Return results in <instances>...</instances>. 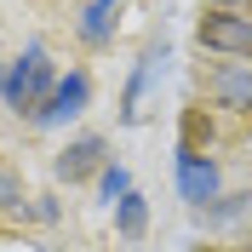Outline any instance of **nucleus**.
<instances>
[{
    "mask_svg": "<svg viewBox=\"0 0 252 252\" xmlns=\"http://www.w3.org/2000/svg\"><path fill=\"white\" fill-rule=\"evenodd\" d=\"M201 252H229V247H201Z\"/></svg>",
    "mask_w": 252,
    "mask_h": 252,
    "instance_id": "obj_15",
    "label": "nucleus"
},
{
    "mask_svg": "<svg viewBox=\"0 0 252 252\" xmlns=\"http://www.w3.org/2000/svg\"><path fill=\"white\" fill-rule=\"evenodd\" d=\"M115 235H121V241H143V235H149V201H143L138 189L115 206Z\"/></svg>",
    "mask_w": 252,
    "mask_h": 252,
    "instance_id": "obj_9",
    "label": "nucleus"
},
{
    "mask_svg": "<svg viewBox=\"0 0 252 252\" xmlns=\"http://www.w3.org/2000/svg\"><path fill=\"white\" fill-rule=\"evenodd\" d=\"M97 6H109V12H115V6H121V0H97Z\"/></svg>",
    "mask_w": 252,
    "mask_h": 252,
    "instance_id": "obj_14",
    "label": "nucleus"
},
{
    "mask_svg": "<svg viewBox=\"0 0 252 252\" xmlns=\"http://www.w3.org/2000/svg\"><path fill=\"white\" fill-rule=\"evenodd\" d=\"M103 166H109V138H97V132L69 138L58 149V160H52V172H58L63 184H86V178H97Z\"/></svg>",
    "mask_w": 252,
    "mask_h": 252,
    "instance_id": "obj_4",
    "label": "nucleus"
},
{
    "mask_svg": "<svg viewBox=\"0 0 252 252\" xmlns=\"http://www.w3.org/2000/svg\"><path fill=\"white\" fill-rule=\"evenodd\" d=\"M212 103L252 121V63H223V69H212Z\"/></svg>",
    "mask_w": 252,
    "mask_h": 252,
    "instance_id": "obj_7",
    "label": "nucleus"
},
{
    "mask_svg": "<svg viewBox=\"0 0 252 252\" xmlns=\"http://www.w3.org/2000/svg\"><path fill=\"white\" fill-rule=\"evenodd\" d=\"M52 86H58V63H52L46 40H29L23 46V58H12V69H6V86H0V103L12 115H29L52 97Z\"/></svg>",
    "mask_w": 252,
    "mask_h": 252,
    "instance_id": "obj_1",
    "label": "nucleus"
},
{
    "mask_svg": "<svg viewBox=\"0 0 252 252\" xmlns=\"http://www.w3.org/2000/svg\"><path fill=\"white\" fill-rule=\"evenodd\" d=\"M195 46L212 58L252 63V12H201L195 23Z\"/></svg>",
    "mask_w": 252,
    "mask_h": 252,
    "instance_id": "obj_2",
    "label": "nucleus"
},
{
    "mask_svg": "<svg viewBox=\"0 0 252 252\" xmlns=\"http://www.w3.org/2000/svg\"><path fill=\"white\" fill-rule=\"evenodd\" d=\"M86 103H92V75L86 69H69V75H58L52 97L34 109V126H63V121H75V115H86Z\"/></svg>",
    "mask_w": 252,
    "mask_h": 252,
    "instance_id": "obj_5",
    "label": "nucleus"
},
{
    "mask_svg": "<svg viewBox=\"0 0 252 252\" xmlns=\"http://www.w3.org/2000/svg\"><path fill=\"white\" fill-rule=\"evenodd\" d=\"M166 40H149V46L138 52V63H132V75H126V92H121V121H138V103H143V92L155 86V75L166 69Z\"/></svg>",
    "mask_w": 252,
    "mask_h": 252,
    "instance_id": "obj_6",
    "label": "nucleus"
},
{
    "mask_svg": "<svg viewBox=\"0 0 252 252\" xmlns=\"http://www.w3.org/2000/svg\"><path fill=\"white\" fill-rule=\"evenodd\" d=\"M75 34L86 40V46H109V40H115V17H109V6L86 0V6H80V17H75Z\"/></svg>",
    "mask_w": 252,
    "mask_h": 252,
    "instance_id": "obj_8",
    "label": "nucleus"
},
{
    "mask_svg": "<svg viewBox=\"0 0 252 252\" xmlns=\"http://www.w3.org/2000/svg\"><path fill=\"white\" fill-rule=\"evenodd\" d=\"M29 212H34L40 223H58V212H63V206H58V195H40V201H34Z\"/></svg>",
    "mask_w": 252,
    "mask_h": 252,
    "instance_id": "obj_11",
    "label": "nucleus"
},
{
    "mask_svg": "<svg viewBox=\"0 0 252 252\" xmlns=\"http://www.w3.org/2000/svg\"><path fill=\"white\" fill-rule=\"evenodd\" d=\"M126 195H132V172H126L121 160H109V166L97 172V201H103V206H121Z\"/></svg>",
    "mask_w": 252,
    "mask_h": 252,
    "instance_id": "obj_10",
    "label": "nucleus"
},
{
    "mask_svg": "<svg viewBox=\"0 0 252 252\" xmlns=\"http://www.w3.org/2000/svg\"><path fill=\"white\" fill-rule=\"evenodd\" d=\"M6 69H12V63H6V58H0V86H6Z\"/></svg>",
    "mask_w": 252,
    "mask_h": 252,
    "instance_id": "obj_13",
    "label": "nucleus"
},
{
    "mask_svg": "<svg viewBox=\"0 0 252 252\" xmlns=\"http://www.w3.org/2000/svg\"><path fill=\"white\" fill-rule=\"evenodd\" d=\"M206 12H252V0H206Z\"/></svg>",
    "mask_w": 252,
    "mask_h": 252,
    "instance_id": "obj_12",
    "label": "nucleus"
},
{
    "mask_svg": "<svg viewBox=\"0 0 252 252\" xmlns=\"http://www.w3.org/2000/svg\"><path fill=\"white\" fill-rule=\"evenodd\" d=\"M172 178H178V195H184V206H195V212H206V206L218 201V189H223L218 160L206 155V149H189V143H178Z\"/></svg>",
    "mask_w": 252,
    "mask_h": 252,
    "instance_id": "obj_3",
    "label": "nucleus"
}]
</instances>
